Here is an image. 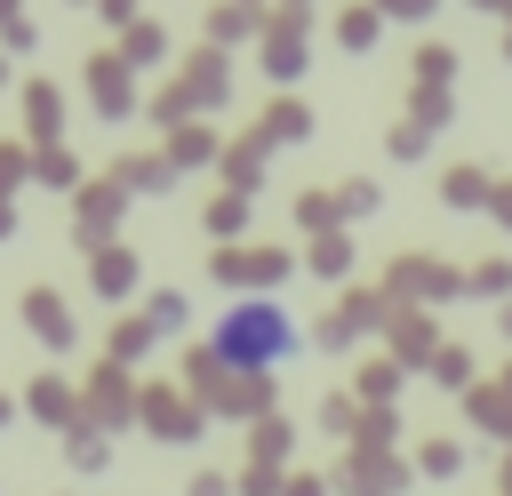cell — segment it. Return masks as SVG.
<instances>
[{
  "label": "cell",
  "mask_w": 512,
  "mask_h": 496,
  "mask_svg": "<svg viewBox=\"0 0 512 496\" xmlns=\"http://www.w3.org/2000/svg\"><path fill=\"white\" fill-rule=\"evenodd\" d=\"M208 352H216L224 368H240V376H264V368H280V360L296 352V320H288L272 296H240V304H224Z\"/></svg>",
  "instance_id": "6da1fadb"
},
{
  "label": "cell",
  "mask_w": 512,
  "mask_h": 496,
  "mask_svg": "<svg viewBox=\"0 0 512 496\" xmlns=\"http://www.w3.org/2000/svg\"><path fill=\"white\" fill-rule=\"evenodd\" d=\"M32 320H40V336H72V328L56 320V304H48V296H32Z\"/></svg>",
  "instance_id": "7a4b0ae2"
}]
</instances>
